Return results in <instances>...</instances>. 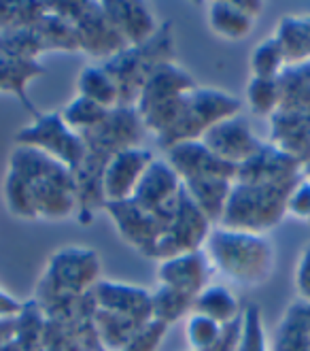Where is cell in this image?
<instances>
[{"mask_svg": "<svg viewBox=\"0 0 310 351\" xmlns=\"http://www.w3.org/2000/svg\"><path fill=\"white\" fill-rule=\"evenodd\" d=\"M9 211L22 219H64L79 202L77 175L64 164L19 145L5 177Z\"/></svg>", "mask_w": 310, "mask_h": 351, "instance_id": "6da1fadb", "label": "cell"}, {"mask_svg": "<svg viewBox=\"0 0 310 351\" xmlns=\"http://www.w3.org/2000/svg\"><path fill=\"white\" fill-rule=\"evenodd\" d=\"M213 271L242 287H253L274 271V247L266 234L213 226L202 245Z\"/></svg>", "mask_w": 310, "mask_h": 351, "instance_id": "7a4b0ae2", "label": "cell"}, {"mask_svg": "<svg viewBox=\"0 0 310 351\" xmlns=\"http://www.w3.org/2000/svg\"><path fill=\"white\" fill-rule=\"evenodd\" d=\"M296 181H234L217 226L263 234L285 217V202Z\"/></svg>", "mask_w": 310, "mask_h": 351, "instance_id": "3957f363", "label": "cell"}, {"mask_svg": "<svg viewBox=\"0 0 310 351\" xmlns=\"http://www.w3.org/2000/svg\"><path fill=\"white\" fill-rule=\"evenodd\" d=\"M240 111V100L217 88H194L185 98L183 111L175 126L159 136L164 147H172L185 141H200V136L217 121L234 117Z\"/></svg>", "mask_w": 310, "mask_h": 351, "instance_id": "277c9868", "label": "cell"}, {"mask_svg": "<svg viewBox=\"0 0 310 351\" xmlns=\"http://www.w3.org/2000/svg\"><path fill=\"white\" fill-rule=\"evenodd\" d=\"M17 143L64 164L77 173L88 158V145L81 134L70 130L60 113H47L17 132Z\"/></svg>", "mask_w": 310, "mask_h": 351, "instance_id": "5b68a950", "label": "cell"}, {"mask_svg": "<svg viewBox=\"0 0 310 351\" xmlns=\"http://www.w3.org/2000/svg\"><path fill=\"white\" fill-rule=\"evenodd\" d=\"M179 206V204H177ZM177 206L172 211L166 213H153L144 211L132 200L126 202H115V204H105V211L117 226L119 234L126 239L132 247L144 256L153 258V252L159 243V239L166 234L168 226L177 213Z\"/></svg>", "mask_w": 310, "mask_h": 351, "instance_id": "8992f818", "label": "cell"}, {"mask_svg": "<svg viewBox=\"0 0 310 351\" xmlns=\"http://www.w3.org/2000/svg\"><path fill=\"white\" fill-rule=\"evenodd\" d=\"M153 162L151 152L142 147L119 149L109 158L100 177V198L105 204L126 202L134 196L138 183Z\"/></svg>", "mask_w": 310, "mask_h": 351, "instance_id": "52a82bcc", "label": "cell"}, {"mask_svg": "<svg viewBox=\"0 0 310 351\" xmlns=\"http://www.w3.org/2000/svg\"><path fill=\"white\" fill-rule=\"evenodd\" d=\"M211 228H213V223L209 221V217L198 209V206L192 202V198L183 190L177 213L168 226L166 234L159 239L155 252H153V258L164 260V258H170L177 254L202 250V245H204L206 237H209Z\"/></svg>", "mask_w": 310, "mask_h": 351, "instance_id": "ba28073f", "label": "cell"}, {"mask_svg": "<svg viewBox=\"0 0 310 351\" xmlns=\"http://www.w3.org/2000/svg\"><path fill=\"white\" fill-rule=\"evenodd\" d=\"M200 143L219 160L232 164V167H240V164L249 162L263 143L253 134L251 123L240 115L227 117L217 121L202 136Z\"/></svg>", "mask_w": 310, "mask_h": 351, "instance_id": "9c48e42d", "label": "cell"}, {"mask_svg": "<svg viewBox=\"0 0 310 351\" xmlns=\"http://www.w3.org/2000/svg\"><path fill=\"white\" fill-rule=\"evenodd\" d=\"M47 279L60 290L81 294L100 281V260L92 250L64 247L49 258Z\"/></svg>", "mask_w": 310, "mask_h": 351, "instance_id": "30bf717a", "label": "cell"}, {"mask_svg": "<svg viewBox=\"0 0 310 351\" xmlns=\"http://www.w3.org/2000/svg\"><path fill=\"white\" fill-rule=\"evenodd\" d=\"M183 194V183L177 171L166 158H153L149 169L144 171L134 196L130 198L144 211L166 213L179 204Z\"/></svg>", "mask_w": 310, "mask_h": 351, "instance_id": "8fae6325", "label": "cell"}, {"mask_svg": "<svg viewBox=\"0 0 310 351\" xmlns=\"http://www.w3.org/2000/svg\"><path fill=\"white\" fill-rule=\"evenodd\" d=\"M98 308L132 319L138 326H144L153 319L151 315V292L138 285L115 283L100 279L94 287Z\"/></svg>", "mask_w": 310, "mask_h": 351, "instance_id": "7c38bea8", "label": "cell"}, {"mask_svg": "<svg viewBox=\"0 0 310 351\" xmlns=\"http://www.w3.org/2000/svg\"><path fill=\"white\" fill-rule=\"evenodd\" d=\"M211 273L213 268L202 250L177 254L157 262V281L194 298L209 285Z\"/></svg>", "mask_w": 310, "mask_h": 351, "instance_id": "4fadbf2b", "label": "cell"}, {"mask_svg": "<svg viewBox=\"0 0 310 351\" xmlns=\"http://www.w3.org/2000/svg\"><path fill=\"white\" fill-rule=\"evenodd\" d=\"M194 88H196L194 79L181 66H177L175 62H164L144 81V86L134 102L136 113L179 100L183 96H188Z\"/></svg>", "mask_w": 310, "mask_h": 351, "instance_id": "5bb4252c", "label": "cell"}, {"mask_svg": "<svg viewBox=\"0 0 310 351\" xmlns=\"http://www.w3.org/2000/svg\"><path fill=\"white\" fill-rule=\"evenodd\" d=\"M100 7L126 47L147 45L157 34L155 17L140 3H102Z\"/></svg>", "mask_w": 310, "mask_h": 351, "instance_id": "9a60e30c", "label": "cell"}, {"mask_svg": "<svg viewBox=\"0 0 310 351\" xmlns=\"http://www.w3.org/2000/svg\"><path fill=\"white\" fill-rule=\"evenodd\" d=\"M206 24L219 38L242 40L251 34L255 19L242 11L238 0H225V3H209V7H206Z\"/></svg>", "mask_w": 310, "mask_h": 351, "instance_id": "2e32d148", "label": "cell"}, {"mask_svg": "<svg viewBox=\"0 0 310 351\" xmlns=\"http://www.w3.org/2000/svg\"><path fill=\"white\" fill-rule=\"evenodd\" d=\"M192 311L211 317L221 326H230L242 315L236 294L223 283H209L200 294H196Z\"/></svg>", "mask_w": 310, "mask_h": 351, "instance_id": "e0dca14e", "label": "cell"}, {"mask_svg": "<svg viewBox=\"0 0 310 351\" xmlns=\"http://www.w3.org/2000/svg\"><path fill=\"white\" fill-rule=\"evenodd\" d=\"M270 351H310V304L298 302L287 308Z\"/></svg>", "mask_w": 310, "mask_h": 351, "instance_id": "ac0fdd59", "label": "cell"}, {"mask_svg": "<svg viewBox=\"0 0 310 351\" xmlns=\"http://www.w3.org/2000/svg\"><path fill=\"white\" fill-rule=\"evenodd\" d=\"M77 90H79V96L90 98L105 109L121 107L119 88L115 84V79L111 77V73L105 69V64L102 66L88 64L81 69V73L77 77Z\"/></svg>", "mask_w": 310, "mask_h": 351, "instance_id": "d6986e66", "label": "cell"}, {"mask_svg": "<svg viewBox=\"0 0 310 351\" xmlns=\"http://www.w3.org/2000/svg\"><path fill=\"white\" fill-rule=\"evenodd\" d=\"M111 111L113 109H105V107H100L98 102L77 94V98L73 102H68L66 109L60 115L66 121V126L70 130H75L81 136H86V134L94 132L96 128H100Z\"/></svg>", "mask_w": 310, "mask_h": 351, "instance_id": "ffe728a7", "label": "cell"}, {"mask_svg": "<svg viewBox=\"0 0 310 351\" xmlns=\"http://www.w3.org/2000/svg\"><path fill=\"white\" fill-rule=\"evenodd\" d=\"M194 306V296L172 290L168 285H157V290L151 292V315L155 322L170 326L179 322L183 315H188Z\"/></svg>", "mask_w": 310, "mask_h": 351, "instance_id": "44dd1931", "label": "cell"}, {"mask_svg": "<svg viewBox=\"0 0 310 351\" xmlns=\"http://www.w3.org/2000/svg\"><path fill=\"white\" fill-rule=\"evenodd\" d=\"M249 69H251V77H259V79H279L285 73L287 60L274 34L263 38L259 45L253 47L249 58Z\"/></svg>", "mask_w": 310, "mask_h": 351, "instance_id": "7402d4cb", "label": "cell"}, {"mask_svg": "<svg viewBox=\"0 0 310 351\" xmlns=\"http://www.w3.org/2000/svg\"><path fill=\"white\" fill-rule=\"evenodd\" d=\"M246 105L259 117H274L283 107V88L279 79L251 77L246 84Z\"/></svg>", "mask_w": 310, "mask_h": 351, "instance_id": "603a6c76", "label": "cell"}, {"mask_svg": "<svg viewBox=\"0 0 310 351\" xmlns=\"http://www.w3.org/2000/svg\"><path fill=\"white\" fill-rule=\"evenodd\" d=\"M96 326H98L102 343H105V347L109 351H123L130 345L134 335L138 332V328H142V326L134 324L132 319H126V317L109 313V311H102V308H98Z\"/></svg>", "mask_w": 310, "mask_h": 351, "instance_id": "cb8c5ba5", "label": "cell"}, {"mask_svg": "<svg viewBox=\"0 0 310 351\" xmlns=\"http://www.w3.org/2000/svg\"><path fill=\"white\" fill-rule=\"evenodd\" d=\"M236 351H270V343L266 337L261 308L257 304H249L240 315V332Z\"/></svg>", "mask_w": 310, "mask_h": 351, "instance_id": "d4e9b609", "label": "cell"}, {"mask_svg": "<svg viewBox=\"0 0 310 351\" xmlns=\"http://www.w3.org/2000/svg\"><path fill=\"white\" fill-rule=\"evenodd\" d=\"M223 328L225 326L213 322L211 317L192 311L185 322V341L192 351H209L219 341Z\"/></svg>", "mask_w": 310, "mask_h": 351, "instance_id": "484cf974", "label": "cell"}, {"mask_svg": "<svg viewBox=\"0 0 310 351\" xmlns=\"http://www.w3.org/2000/svg\"><path fill=\"white\" fill-rule=\"evenodd\" d=\"M285 215L310 223V175L302 173L285 202Z\"/></svg>", "mask_w": 310, "mask_h": 351, "instance_id": "4316f807", "label": "cell"}, {"mask_svg": "<svg viewBox=\"0 0 310 351\" xmlns=\"http://www.w3.org/2000/svg\"><path fill=\"white\" fill-rule=\"evenodd\" d=\"M166 330H168V326L151 319L149 324L138 328V332L134 335V339L123 351H157L164 337H166Z\"/></svg>", "mask_w": 310, "mask_h": 351, "instance_id": "83f0119b", "label": "cell"}, {"mask_svg": "<svg viewBox=\"0 0 310 351\" xmlns=\"http://www.w3.org/2000/svg\"><path fill=\"white\" fill-rule=\"evenodd\" d=\"M294 287L300 302L310 304V243L302 250L298 262H296V271H294Z\"/></svg>", "mask_w": 310, "mask_h": 351, "instance_id": "f1b7e54d", "label": "cell"}, {"mask_svg": "<svg viewBox=\"0 0 310 351\" xmlns=\"http://www.w3.org/2000/svg\"><path fill=\"white\" fill-rule=\"evenodd\" d=\"M22 304H19L13 296H9L7 292L0 290V317H11V315H17Z\"/></svg>", "mask_w": 310, "mask_h": 351, "instance_id": "f546056e", "label": "cell"}]
</instances>
